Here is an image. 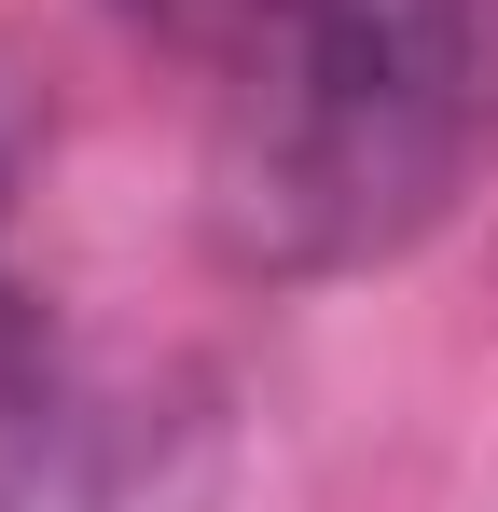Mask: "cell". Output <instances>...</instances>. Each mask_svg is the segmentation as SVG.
Wrapping results in <instances>:
<instances>
[{
  "label": "cell",
  "mask_w": 498,
  "mask_h": 512,
  "mask_svg": "<svg viewBox=\"0 0 498 512\" xmlns=\"http://www.w3.org/2000/svg\"><path fill=\"white\" fill-rule=\"evenodd\" d=\"M222 70L208 222L249 277L402 250L485 139L498 0H125Z\"/></svg>",
  "instance_id": "obj_1"
},
{
  "label": "cell",
  "mask_w": 498,
  "mask_h": 512,
  "mask_svg": "<svg viewBox=\"0 0 498 512\" xmlns=\"http://www.w3.org/2000/svg\"><path fill=\"white\" fill-rule=\"evenodd\" d=\"M0 194H14V111H0ZM42 443H56V333H42L28 277L0 263V512L42 485Z\"/></svg>",
  "instance_id": "obj_2"
}]
</instances>
